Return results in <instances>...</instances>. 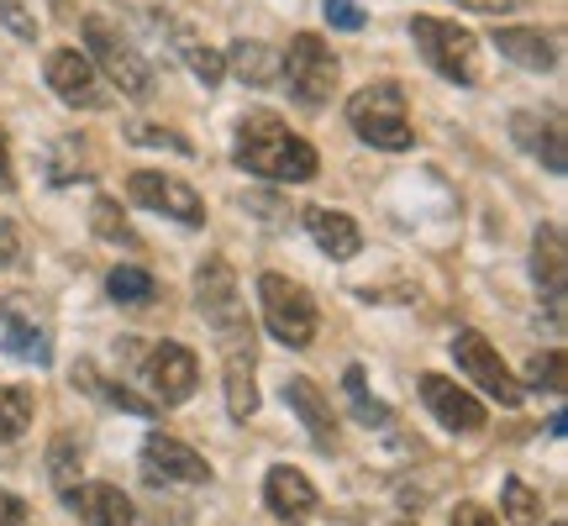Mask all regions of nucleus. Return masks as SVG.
Segmentation results:
<instances>
[{"mask_svg": "<svg viewBox=\"0 0 568 526\" xmlns=\"http://www.w3.org/2000/svg\"><path fill=\"white\" fill-rule=\"evenodd\" d=\"M48 464H53V479H59V485H69V479L80 474V468H74V443H69V437H59V443H53V458H48Z\"/></svg>", "mask_w": 568, "mask_h": 526, "instance_id": "36", "label": "nucleus"}, {"mask_svg": "<svg viewBox=\"0 0 568 526\" xmlns=\"http://www.w3.org/2000/svg\"><path fill=\"white\" fill-rule=\"evenodd\" d=\"M142 474H148L153 485H159V479H169V485H205V479H211V464H205L190 443L169 437V432H153V437L142 443Z\"/></svg>", "mask_w": 568, "mask_h": 526, "instance_id": "10", "label": "nucleus"}, {"mask_svg": "<svg viewBox=\"0 0 568 526\" xmlns=\"http://www.w3.org/2000/svg\"><path fill=\"white\" fill-rule=\"evenodd\" d=\"M0 21H6L17 38H38V21L27 17V6H21V0H0Z\"/></svg>", "mask_w": 568, "mask_h": 526, "instance_id": "34", "label": "nucleus"}, {"mask_svg": "<svg viewBox=\"0 0 568 526\" xmlns=\"http://www.w3.org/2000/svg\"><path fill=\"white\" fill-rule=\"evenodd\" d=\"M138 142H142V148H174V153H195V148H190V138H180V132H163V127H138Z\"/></svg>", "mask_w": 568, "mask_h": 526, "instance_id": "35", "label": "nucleus"}, {"mask_svg": "<svg viewBox=\"0 0 568 526\" xmlns=\"http://www.w3.org/2000/svg\"><path fill=\"white\" fill-rule=\"evenodd\" d=\"M232 159L243 163L247 174L274 180V184H311L316 180V169H322L316 148H311L301 132H290L274 111H253V117H243L237 142H232Z\"/></svg>", "mask_w": 568, "mask_h": 526, "instance_id": "1", "label": "nucleus"}, {"mask_svg": "<svg viewBox=\"0 0 568 526\" xmlns=\"http://www.w3.org/2000/svg\"><path fill=\"white\" fill-rule=\"evenodd\" d=\"M264 506L280 516V522H311L316 516V506H322V495H316V485L305 479L295 464H274L264 479Z\"/></svg>", "mask_w": 568, "mask_h": 526, "instance_id": "13", "label": "nucleus"}, {"mask_svg": "<svg viewBox=\"0 0 568 526\" xmlns=\"http://www.w3.org/2000/svg\"><path fill=\"white\" fill-rule=\"evenodd\" d=\"M347 401H353V416L364 426L374 422H389V411L379 401H368V385H364V368H347Z\"/></svg>", "mask_w": 568, "mask_h": 526, "instance_id": "30", "label": "nucleus"}, {"mask_svg": "<svg viewBox=\"0 0 568 526\" xmlns=\"http://www.w3.org/2000/svg\"><path fill=\"white\" fill-rule=\"evenodd\" d=\"M142 374H148V385L159 390L163 405H184L201 385V364H195V353L184 343H159L142 358Z\"/></svg>", "mask_w": 568, "mask_h": 526, "instance_id": "11", "label": "nucleus"}, {"mask_svg": "<svg viewBox=\"0 0 568 526\" xmlns=\"http://www.w3.org/2000/svg\"><path fill=\"white\" fill-rule=\"evenodd\" d=\"M63 500L90 526H132V500L116 485H63Z\"/></svg>", "mask_w": 568, "mask_h": 526, "instance_id": "18", "label": "nucleus"}, {"mask_svg": "<svg viewBox=\"0 0 568 526\" xmlns=\"http://www.w3.org/2000/svg\"><path fill=\"white\" fill-rule=\"evenodd\" d=\"M258 301H264L268 332H274L284 347H311L322 316H316V301H311L305 284L284 280V274H264V280H258Z\"/></svg>", "mask_w": 568, "mask_h": 526, "instance_id": "5", "label": "nucleus"}, {"mask_svg": "<svg viewBox=\"0 0 568 526\" xmlns=\"http://www.w3.org/2000/svg\"><path fill=\"white\" fill-rule=\"evenodd\" d=\"M453 358L464 364V374L479 390H485L489 401H500L506 411H516V405L527 401V390L516 385V374L500 364V353H495V347H489L479 332H458V337H453Z\"/></svg>", "mask_w": 568, "mask_h": 526, "instance_id": "8", "label": "nucleus"}, {"mask_svg": "<svg viewBox=\"0 0 568 526\" xmlns=\"http://www.w3.org/2000/svg\"><path fill=\"white\" fill-rule=\"evenodd\" d=\"M305 226H311V237H316V247H322L326 259H353L358 247H364V232H358V222L347 216V211H332V205H316L311 216H305Z\"/></svg>", "mask_w": 568, "mask_h": 526, "instance_id": "20", "label": "nucleus"}, {"mask_svg": "<svg viewBox=\"0 0 568 526\" xmlns=\"http://www.w3.org/2000/svg\"><path fill=\"white\" fill-rule=\"evenodd\" d=\"M21 516H27V506H21L17 495L0 489V526H21Z\"/></svg>", "mask_w": 568, "mask_h": 526, "instance_id": "39", "label": "nucleus"}, {"mask_svg": "<svg viewBox=\"0 0 568 526\" xmlns=\"http://www.w3.org/2000/svg\"><path fill=\"white\" fill-rule=\"evenodd\" d=\"M280 74H290L295 101L316 111V105H326L332 84H337V59H332V48L316 32H301V38L290 42V59H280Z\"/></svg>", "mask_w": 568, "mask_h": 526, "instance_id": "7", "label": "nucleus"}, {"mask_svg": "<svg viewBox=\"0 0 568 526\" xmlns=\"http://www.w3.org/2000/svg\"><path fill=\"white\" fill-rule=\"evenodd\" d=\"M105 290H111V301H116V305H148V301H159V280H153L148 269H138V263L111 269Z\"/></svg>", "mask_w": 568, "mask_h": 526, "instance_id": "26", "label": "nucleus"}, {"mask_svg": "<svg viewBox=\"0 0 568 526\" xmlns=\"http://www.w3.org/2000/svg\"><path fill=\"white\" fill-rule=\"evenodd\" d=\"M17 174H11V153H6V138H0V190H11Z\"/></svg>", "mask_w": 568, "mask_h": 526, "instance_id": "41", "label": "nucleus"}, {"mask_svg": "<svg viewBox=\"0 0 568 526\" xmlns=\"http://www.w3.org/2000/svg\"><path fill=\"white\" fill-rule=\"evenodd\" d=\"M0 347L17 353V358H27V364H38V368L53 358L48 326L38 322V311L27 301H0Z\"/></svg>", "mask_w": 568, "mask_h": 526, "instance_id": "15", "label": "nucleus"}, {"mask_svg": "<svg viewBox=\"0 0 568 526\" xmlns=\"http://www.w3.org/2000/svg\"><path fill=\"white\" fill-rule=\"evenodd\" d=\"M126 195H132L138 205H148V211L174 216V222H184V226H201L205 222V201H201V195H195L184 180L159 174V169H138V174L126 180Z\"/></svg>", "mask_w": 568, "mask_h": 526, "instance_id": "9", "label": "nucleus"}, {"mask_svg": "<svg viewBox=\"0 0 568 526\" xmlns=\"http://www.w3.org/2000/svg\"><path fill=\"white\" fill-rule=\"evenodd\" d=\"M95 174V159L80 138H59L53 153H48V180L53 184H74V180H90Z\"/></svg>", "mask_w": 568, "mask_h": 526, "instance_id": "24", "label": "nucleus"}, {"mask_svg": "<svg viewBox=\"0 0 568 526\" xmlns=\"http://www.w3.org/2000/svg\"><path fill=\"white\" fill-rule=\"evenodd\" d=\"M284 405L301 416V426H305V437L322 447V453H332L337 447V416H332V405H326V395L311 380H290L284 385Z\"/></svg>", "mask_w": 568, "mask_h": 526, "instance_id": "17", "label": "nucleus"}, {"mask_svg": "<svg viewBox=\"0 0 568 526\" xmlns=\"http://www.w3.org/2000/svg\"><path fill=\"white\" fill-rule=\"evenodd\" d=\"M326 21L343 27V32H358V27H364V11H358V0H326Z\"/></svg>", "mask_w": 568, "mask_h": 526, "instance_id": "33", "label": "nucleus"}, {"mask_svg": "<svg viewBox=\"0 0 568 526\" xmlns=\"http://www.w3.org/2000/svg\"><path fill=\"white\" fill-rule=\"evenodd\" d=\"M17 253H21L17 226H11V222H6V216H0V269H6V263H17Z\"/></svg>", "mask_w": 568, "mask_h": 526, "instance_id": "38", "label": "nucleus"}, {"mask_svg": "<svg viewBox=\"0 0 568 526\" xmlns=\"http://www.w3.org/2000/svg\"><path fill=\"white\" fill-rule=\"evenodd\" d=\"M347 127L368 142V148H385V153H400L416 142L410 132V111H406V90L400 84H364L353 101H347Z\"/></svg>", "mask_w": 568, "mask_h": 526, "instance_id": "2", "label": "nucleus"}, {"mask_svg": "<svg viewBox=\"0 0 568 526\" xmlns=\"http://www.w3.org/2000/svg\"><path fill=\"white\" fill-rule=\"evenodd\" d=\"M531 274H537V284L548 290L552 322H564V280H568V247H564V232H558V222H542V226H537V243H531Z\"/></svg>", "mask_w": 568, "mask_h": 526, "instance_id": "16", "label": "nucleus"}, {"mask_svg": "<svg viewBox=\"0 0 568 526\" xmlns=\"http://www.w3.org/2000/svg\"><path fill=\"white\" fill-rule=\"evenodd\" d=\"M422 401L432 405V416L447 426V432H485V405L474 401L468 390H458L443 374H422Z\"/></svg>", "mask_w": 568, "mask_h": 526, "instance_id": "14", "label": "nucleus"}, {"mask_svg": "<svg viewBox=\"0 0 568 526\" xmlns=\"http://www.w3.org/2000/svg\"><path fill=\"white\" fill-rule=\"evenodd\" d=\"M84 48L95 53V69H101L122 95H132V101H148V95H153V69L142 63V53L105 17L84 21Z\"/></svg>", "mask_w": 568, "mask_h": 526, "instance_id": "4", "label": "nucleus"}, {"mask_svg": "<svg viewBox=\"0 0 568 526\" xmlns=\"http://www.w3.org/2000/svg\"><path fill=\"white\" fill-rule=\"evenodd\" d=\"M180 48H184L190 74H195L205 90H216V84H222V74H226V59H222V53H216V48H205V42H195V38H184Z\"/></svg>", "mask_w": 568, "mask_h": 526, "instance_id": "29", "label": "nucleus"}, {"mask_svg": "<svg viewBox=\"0 0 568 526\" xmlns=\"http://www.w3.org/2000/svg\"><path fill=\"white\" fill-rule=\"evenodd\" d=\"M27 426H32V390L6 385L0 390V443H17Z\"/></svg>", "mask_w": 568, "mask_h": 526, "instance_id": "27", "label": "nucleus"}, {"mask_svg": "<svg viewBox=\"0 0 568 526\" xmlns=\"http://www.w3.org/2000/svg\"><path fill=\"white\" fill-rule=\"evenodd\" d=\"M395 526H416V522H395Z\"/></svg>", "mask_w": 568, "mask_h": 526, "instance_id": "42", "label": "nucleus"}, {"mask_svg": "<svg viewBox=\"0 0 568 526\" xmlns=\"http://www.w3.org/2000/svg\"><path fill=\"white\" fill-rule=\"evenodd\" d=\"M222 59L237 69V80L243 84H274L280 80V53H274L268 42H247L243 38V42H232Z\"/></svg>", "mask_w": 568, "mask_h": 526, "instance_id": "23", "label": "nucleus"}, {"mask_svg": "<svg viewBox=\"0 0 568 526\" xmlns=\"http://www.w3.org/2000/svg\"><path fill=\"white\" fill-rule=\"evenodd\" d=\"M195 305H201L205 326H216L226 347H253V326H247L243 295H237V274L226 259H205L195 269Z\"/></svg>", "mask_w": 568, "mask_h": 526, "instance_id": "3", "label": "nucleus"}, {"mask_svg": "<svg viewBox=\"0 0 568 526\" xmlns=\"http://www.w3.org/2000/svg\"><path fill=\"white\" fill-rule=\"evenodd\" d=\"M253 411H258L253 347H232V353H226V416H232V422H253Z\"/></svg>", "mask_w": 568, "mask_h": 526, "instance_id": "22", "label": "nucleus"}, {"mask_svg": "<svg viewBox=\"0 0 568 526\" xmlns=\"http://www.w3.org/2000/svg\"><path fill=\"white\" fill-rule=\"evenodd\" d=\"M95 232H101L105 243H138V237L122 226V205L116 201H95Z\"/></svg>", "mask_w": 568, "mask_h": 526, "instance_id": "32", "label": "nucleus"}, {"mask_svg": "<svg viewBox=\"0 0 568 526\" xmlns=\"http://www.w3.org/2000/svg\"><path fill=\"white\" fill-rule=\"evenodd\" d=\"M453 526H500V522H495V516H489L485 506L464 500V506H458V516H453Z\"/></svg>", "mask_w": 568, "mask_h": 526, "instance_id": "37", "label": "nucleus"}, {"mask_svg": "<svg viewBox=\"0 0 568 526\" xmlns=\"http://www.w3.org/2000/svg\"><path fill=\"white\" fill-rule=\"evenodd\" d=\"M74 385H90V395H101L105 405H116V411H126V416H153L159 405L153 401H142V395H132L126 385H111V380H101L90 364H80L74 368Z\"/></svg>", "mask_w": 568, "mask_h": 526, "instance_id": "25", "label": "nucleus"}, {"mask_svg": "<svg viewBox=\"0 0 568 526\" xmlns=\"http://www.w3.org/2000/svg\"><path fill=\"white\" fill-rule=\"evenodd\" d=\"M464 11H485V17H500V11H510V0H458Z\"/></svg>", "mask_w": 568, "mask_h": 526, "instance_id": "40", "label": "nucleus"}, {"mask_svg": "<svg viewBox=\"0 0 568 526\" xmlns=\"http://www.w3.org/2000/svg\"><path fill=\"white\" fill-rule=\"evenodd\" d=\"M410 38L422 42L426 63L443 74V80L453 84H474L479 80V63H474V32L468 27H458V21H443V17H416L410 21Z\"/></svg>", "mask_w": 568, "mask_h": 526, "instance_id": "6", "label": "nucleus"}, {"mask_svg": "<svg viewBox=\"0 0 568 526\" xmlns=\"http://www.w3.org/2000/svg\"><path fill=\"white\" fill-rule=\"evenodd\" d=\"M495 48H500L510 63L531 69V74H548V69H558V42L542 38L537 27H495Z\"/></svg>", "mask_w": 568, "mask_h": 526, "instance_id": "19", "label": "nucleus"}, {"mask_svg": "<svg viewBox=\"0 0 568 526\" xmlns=\"http://www.w3.org/2000/svg\"><path fill=\"white\" fill-rule=\"evenodd\" d=\"M48 84H53L59 101L80 105V111H101L105 105L101 74H95V63L84 59L80 48H53V53H48Z\"/></svg>", "mask_w": 568, "mask_h": 526, "instance_id": "12", "label": "nucleus"}, {"mask_svg": "<svg viewBox=\"0 0 568 526\" xmlns=\"http://www.w3.org/2000/svg\"><path fill=\"white\" fill-rule=\"evenodd\" d=\"M500 500H506L510 526H537L542 522V495H537L531 485H521V479H506V485H500Z\"/></svg>", "mask_w": 568, "mask_h": 526, "instance_id": "28", "label": "nucleus"}, {"mask_svg": "<svg viewBox=\"0 0 568 526\" xmlns=\"http://www.w3.org/2000/svg\"><path fill=\"white\" fill-rule=\"evenodd\" d=\"M510 132H516V142L527 148V153H537V159L548 163L552 174H564L568 169V148H564V122L558 117H531V111H521L516 122H510Z\"/></svg>", "mask_w": 568, "mask_h": 526, "instance_id": "21", "label": "nucleus"}, {"mask_svg": "<svg viewBox=\"0 0 568 526\" xmlns=\"http://www.w3.org/2000/svg\"><path fill=\"white\" fill-rule=\"evenodd\" d=\"M564 347H548L542 358H531V390H552V395H564Z\"/></svg>", "mask_w": 568, "mask_h": 526, "instance_id": "31", "label": "nucleus"}]
</instances>
